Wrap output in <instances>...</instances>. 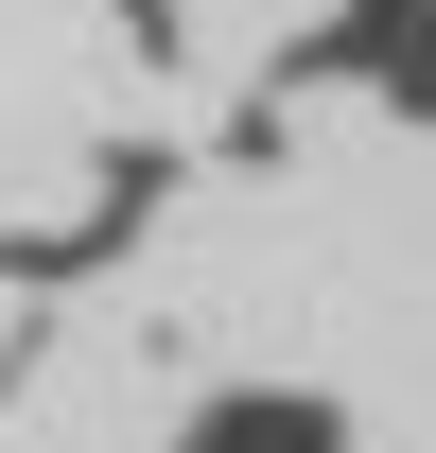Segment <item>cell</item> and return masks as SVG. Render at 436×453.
<instances>
[{"instance_id": "1", "label": "cell", "mask_w": 436, "mask_h": 453, "mask_svg": "<svg viewBox=\"0 0 436 453\" xmlns=\"http://www.w3.org/2000/svg\"><path fill=\"white\" fill-rule=\"evenodd\" d=\"M175 453H367V436H349V401H315V384H210L175 418Z\"/></svg>"}]
</instances>
